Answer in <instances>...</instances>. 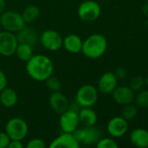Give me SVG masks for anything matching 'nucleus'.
I'll use <instances>...</instances> for the list:
<instances>
[{
  "mask_svg": "<svg viewBox=\"0 0 148 148\" xmlns=\"http://www.w3.org/2000/svg\"><path fill=\"white\" fill-rule=\"evenodd\" d=\"M26 148H45L46 145L44 141L39 138H34L28 141V143L25 146Z\"/></svg>",
  "mask_w": 148,
  "mask_h": 148,
  "instance_id": "nucleus-28",
  "label": "nucleus"
},
{
  "mask_svg": "<svg viewBox=\"0 0 148 148\" xmlns=\"http://www.w3.org/2000/svg\"><path fill=\"white\" fill-rule=\"evenodd\" d=\"M79 122L84 127L95 126L98 121V115L92 108H81L79 112Z\"/></svg>",
  "mask_w": 148,
  "mask_h": 148,
  "instance_id": "nucleus-19",
  "label": "nucleus"
},
{
  "mask_svg": "<svg viewBox=\"0 0 148 148\" xmlns=\"http://www.w3.org/2000/svg\"><path fill=\"white\" fill-rule=\"evenodd\" d=\"M144 83H145V81H144L142 76L135 75V76H133L131 78V80L129 82V88L133 91L137 92V91L141 90V88L144 86Z\"/></svg>",
  "mask_w": 148,
  "mask_h": 148,
  "instance_id": "nucleus-26",
  "label": "nucleus"
},
{
  "mask_svg": "<svg viewBox=\"0 0 148 148\" xmlns=\"http://www.w3.org/2000/svg\"><path fill=\"white\" fill-rule=\"evenodd\" d=\"M130 141L136 147L147 148L148 131L141 127L135 128L130 134Z\"/></svg>",
  "mask_w": 148,
  "mask_h": 148,
  "instance_id": "nucleus-18",
  "label": "nucleus"
},
{
  "mask_svg": "<svg viewBox=\"0 0 148 148\" xmlns=\"http://www.w3.org/2000/svg\"><path fill=\"white\" fill-rule=\"evenodd\" d=\"M44 48L50 51H57L63 46L62 36L54 29H45L39 36Z\"/></svg>",
  "mask_w": 148,
  "mask_h": 148,
  "instance_id": "nucleus-8",
  "label": "nucleus"
},
{
  "mask_svg": "<svg viewBox=\"0 0 148 148\" xmlns=\"http://www.w3.org/2000/svg\"><path fill=\"white\" fill-rule=\"evenodd\" d=\"M128 121L121 115L112 118L107 123V132L113 138H121L128 131Z\"/></svg>",
  "mask_w": 148,
  "mask_h": 148,
  "instance_id": "nucleus-11",
  "label": "nucleus"
},
{
  "mask_svg": "<svg viewBox=\"0 0 148 148\" xmlns=\"http://www.w3.org/2000/svg\"><path fill=\"white\" fill-rule=\"evenodd\" d=\"M99 99L98 89L91 84L81 86L76 94V102L80 108H92Z\"/></svg>",
  "mask_w": 148,
  "mask_h": 148,
  "instance_id": "nucleus-4",
  "label": "nucleus"
},
{
  "mask_svg": "<svg viewBox=\"0 0 148 148\" xmlns=\"http://www.w3.org/2000/svg\"><path fill=\"white\" fill-rule=\"evenodd\" d=\"M107 49V40L102 34L95 33L90 35L83 41L81 52L87 58L95 60L101 57Z\"/></svg>",
  "mask_w": 148,
  "mask_h": 148,
  "instance_id": "nucleus-2",
  "label": "nucleus"
},
{
  "mask_svg": "<svg viewBox=\"0 0 148 148\" xmlns=\"http://www.w3.org/2000/svg\"><path fill=\"white\" fill-rule=\"evenodd\" d=\"M10 141V137L5 132H0V148H7Z\"/></svg>",
  "mask_w": 148,
  "mask_h": 148,
  "instance_id": "nucleus-29",
  "label": "nucleus"
},
{
  "mask_svg": "<svg viewBox=\"0 0 148 148\" xmlns=\"http://www.w3.org/2000/svg\"><path fill=\"white\" fill-rule=\"evenodd\" d=\"M100 14L101 7L94 0L84 1L78 8V16L84 22H93L99 17Z\"/></svg>",
  "mask_w": 148,
  "mask_h": 148,
  "instance_id": "nucleus-7",
  "label": "nucleus"
},
{
  "mask_svg": "<svg viewBox=\"0 0 148 148\" xmlns=\"http://www.w3.org/2000/svg\"><path fill=\"white\" fill-rule=\"evenodd\" d=\"M1 29H2V26H1V23H0V31H1Z\"/></svg>",
  "mask_w": 148,
  "mask_h": 148,
  "instance_id": "nucleus-36",
  "label": "nucleus"
},
{
  "mask_svg": "<svg viewBox=\"0 0 148 148\" xmlns=\"http://www.w3.org/2000/svg\"><path fill=\"white\" fill-rule=\"evenodd\" d=\"M17 39L18 42H25L33 47L38 41L39 40V36L37 33V31L31 28V27H27L26 25L22 28L19 31L17 32Z\"/></svg>",
  "mask_w": 148,
  "mask_h": 148,
  "instance_id": "nucleus-16",
  "label": "nucleus"
},
{
  "mask_svg": "<svg viewBox=\"0 0 148 148\" xmlns=\"http://www.w3.org/2000/svg\"><path fill=\"white\" fill-rule=\"evenodd\" d=\"M18 41L15 33L7 30L0 31V55L10 56L15 54Z\"/></svg>",
  "mask_w": 148,
  "mask_h": 148,
  "instance_id": "nucleus-10",
  "label": "nucleus"
},
{
  "mask_svg": "<svg viewBox=\"0 0 148 148\" xmlns=\"http://www.w3.org/2000/svg\"><path fill=\"white\" fill-rule=\"evenodd\" d=\"M118 86V78L113 72L104 73L98 81V88L104 95H110Z\"/></svg>",
  "mask_w": 148,
  "mask_h": 148,
  "instance_id": "nucleus-13",
  "label": "nucleus"
},
{
  "mask_svg": "<svg viewBox=\"0 0 148 148\" xmlns=\"http://www.w3.org/2000/svg\"><path fill=\"white\" fill-rule=\"evenodd\" d=\"M49 105L56 114H62L69 108L67 97L59 91L52 92L49 97Z\"/></svg>",
  "mask_w": 148,
  "mask_h": 148,
  "instance_id": "nucleus-14",
  "label": "nucleus"
},
{
  "mask_svg": "<svg viewBox=\"0 0 148 148\" xmlns=\"http://www.w3.org/2000/svg\"><path fill=\"white\" fill-rule=\"evenodd\" d=\"M45 85L46 88L51 90V92H55V91H59L61 88V82L60 80L57 77V76H53L52 75L51 76H49L45 81Z\"/></svg>",
  "mask_w": 148,
  "mask_h": 148,
  "instance_id": "nucleus-25",
  "label": "nucleus"
},
{
  "mask_svg": "<svg viewBox=\"0 0 148 148\" xmlns=\"http://www.w3.org/2000/svg\"><path fill=\"white\" fill-rule=\"evenodd\" d=\"M111 95L113 101L121 106L132 103L135 97V92L133 91L129 86H117Z\"/></svg>",
  "mask_w": 148,
  "mask_h": 148,
  "instance_id": "nucleus-12",
  "label": "nucleus"
},
{
  "mask_svg": "<svg viewBox=\"0 0 148 148\" xmlns=\"http://www.w3.org/2000/svg\"><path fill=\"white\" fill-rule=\"evenodd\" d=\"M135 103L140 108L148 109V89L140 90L134 97Z\"/></svg>",
  "mask_w": 148,
  "mask_h": 148,
  "instance_id": "nucleus-24",
  "label": "nucleus"
},
{
  "mask_svg": "<svg viewBox=\"0 0 148 148\" xmlns=\"http://www.w3.org/2000/svg\"><path fill=\"white\" fill-rule=\"evenodd\" d=\"M83 41L82 39L75 34L67 35L63 38V46L71 54H78L82 50Z\"/></svg>",
  "mask_w": 148,
  "mask_h": 148,
  "instance_id": "nucleus-17",
  "label": "nucleus"
},
{
  "mask_svg": "<svg viewBox=\"0 0 148 148\" xmlns=\"http://www.w3.org/2000/svg\"><path fill=\"white\" fill-rule=\"evenodd\" d=\"M29 127L24 120L15 117L8 121L5 126V133L10 140H23L28 134Z\"/></svg>",
  "mask_w": 148,
  "mask_h": 148,
  "instance_id": "nucleus-5",
  "label": "nucleus"
},
{
  "mask_svg": "<svg viewBox=\"0 0 148 148\" xmlns=\"http://www.w3.org/2000/svg\"><path fill=\"white\" fill-rule=\"evenodd\" d=\"M8 84V81H7V77L5 75V74L0 69V92L7 87Z\"/></svg>",
  "mask_w": 148,
  "mask_h": 148,
  "instance_id": "nucleus-31",
  "label": "nucleus"
},
{
  "mask_svg": "<svg viewBox=\"0 0 148 148\" xmlns=\"http://www.w3.org/2000/svg\"><path fill=\"white\" fill-rule=\"evenodd\" d=\"M113 73L116 75V77L118 78V80L125 79L127 76V71L124 68H118V69H116V70Z\"/></svg>",
  "mask_w": 148,
  "mask_h": 148,
  "instance_id": "nucleus-30",
  "label": "nucleus"
},
{
  "mask_svg": "<svg viewBox=\"0 0 148 148\" xmlns=\"http://www.w3.org/2000/svg\"><path fill=\"white\" fill-rule=\"evenodd\" d=\"M98 148H118L119 145L111 138H101L96 144Z\"/></svg>",
  "mask_w": 148,
  "mask_h": 148,
  "instance_id": "nucleus-27",
  "label": "nucleus"
},
{
  "mask_svg": "<svg viewBox=\"0 0 148 148\" xmlns=\"http://www.w3.org/2000/svg\"><path fill=\"white\" fill-rule=\"evenodd\" d=\"M18 97L17 92L10 88H4L0 92V102L5 108H12L17 102Z\"/></svg>",
  "mask_w": 148,
  "mask_h": 148,
  "instance_id": "nucleus-20",
  "label": "nucleus"
},
{
  "mask_svg": "<svg viewBox=\"0 0 148 148\" xmlns=\"http://www.w3.org/2000/svg\"><path fill=\"white\" fill-rule=\"evenodd\" d=\"M40 16V10L38 6L34 4H30L26 6L23 12L22 16L25 23H31L35 22Z\"/></svg>",
  "mask_w": 148,
  "mask_h": 148,
  "instance_id": "nucleus-22",
  "label": "nucleus"
},
{
  "mask_svg": "<svg viewBox=\"0 0 148 148\" xmlns=\"http://www.w3.org/2000/svg\"><path fill=\"white\" fill-rule=\"evenodd\" d=\"M79 146L73 134L62 132L59 136L51 141L50 148H79Z\"/></svg>",
  "mask_w": 148,
  "mask_h": 148,
  "instance_id": "nucleus-15",
  "label": "nucleus"
},
{
  "mask_svg": "<svg viewBox=\"0 0 148 148\" xmlns=\"http://www.w3.org/2000/svg\"><path fill=\"white\" fill-rule=\"evenodd\" d=\"M24 145L22 143V140H10L8 148H23Z\"/></svg>",
  "mask_w": 148,
  "mask_h": 148,
  "instance_id": "nucleus-32",
  "label": "nucleus"
},
{
  "mask_svg": "<svg viewBox=\"0 0 148 148\" xmlns=\"http://www.w3.org/2000/svg\"><path fill=\"white\" fill-rule=\"evenodd\" d=\"M25 69L29 76L37 82H44L52 75L54 66L52 61L44 55H33L26 62Z\"/></svg>",
  "mask_w": 148,
  "mask_h": 148,
  "instance_id": "nucleus-1",
  "label": "nucleus"
},
{
  "mask_svg": "<svg viewBox=\"0 0 148 148\" xmlns=\"http://www.w3.org/2000/svg\"><path fill=\"white\" fill-rule=\"evenodd\" d=\"M138 114V108L135 105L129 103L123 106L121 109V116L127 121H133Z\"/></svg>",
  "mask_w": 148,
  "mask_h": 148,
  "instance_id": "nucleus-23",
  "label": "nucleus"
},
{
  "mask_svg": "<svg viewBox=\"0 0 148 148\" xmlns=\"http://www.w3.org/2000/svg\"><path fill=\"white\" fill-rule=\"evenodd\" d=\"M15 54L20 61L26 62L33 56L32 46L25 42H18Z\"/></svg>",
  "mask_w": 148,
  "mask_h": 148,
  "instance_id": "nucleus-21",
  "label": "nucleus"
},
{
  "mask_svg": "<svg viewBox=\"0 0 148 148\" xmlns=\"http://www.w3.org/2000/svg\"><path fill=\"white\" fill-rule=\"evenodd\" d=\"M74 137L78 142L82 145L91 146L97 144V142L101 139V132L95 126L92 127H84L78 128L73 133Z\"/></svg>",
  "mask_w": 148,
  "mask_h": 148,
  "instance_id": "nucleus-6",
  "label": "nucleus"
},
{
  "mask_svg": "<svg viewBox=\"0 0 148 148\" xmlns=\"http://www.w3.org/2000/svg\"><path fill=\"white\" fill-rule=\"evenodd\" d=\"M146 84H147V87L148 88V76L147 77V79H146Z\"/></svg>",
  "mask_w": 148,
  "mask_h": 148,
  "instance_id": "nucleus-35",
  "label": "nucleus"
},
{
  "mask_svg": "<svg viewBox=\"0 0 148 148\" xmlns=\"http://www.w3.org/2000/svg\"><path fill=\"white\" fill-rule=\"evenodd\" d=\"M79 113L73 109H67L64 113L60 114L59 127L62 132L72 134L79 128Z\"/></svg>",
  "mask_w": 148,
  "mask_h": 148,
  "instance_id": "nucleus-9",
  "label": "nucleus"
},
{
  "mask_svg": "<svg viewBox=\"0 0 148 148\" xmlns=\"http://www.w3.org/2000/svg\"><path fill=\"white\" fill-rule=\"evenodd\" d=\"M5 9V0H0V14L4 11Z\"/></svg>",
  "mask_w": 148,
  "mask_h": 148,
  "instance_id": "nucleus-34",
  "label": "nucleus"
},
{
  "mask_svg": "<svg viewBox=\"0 0 148 148\" xmlns=\"http://www.w3.org/2000/svg\"><path fill=\"white\" fill-rule=\"evenodd\" d=\"M0 23L4 30L13 33H17L26 24L24 21L22 14L13 10L3 11L0 14Z\"/></svg>",
  "mask_w": 148,
  "mask_h": 148,
  "instance_id": "nucleus-3",
  "label": "nucleus"
},
{
  "mask_svg": "<svg viewBox=\"0 0 148 148\" xmlns=\"http://www.w3.org/2000/svg\"><path fill=\"white\" fill-rule=\"evenodd\" d=\"M141 12H142V14H143L144 16H146V17L148 18V2L145 3L142 5V7H141Z\"/></svg>",
  "mask_w": 148,
  "mask_h": 148,
  "instance_id": "nucleus-33",
  "label": "nucleus"
}]
</instances>
